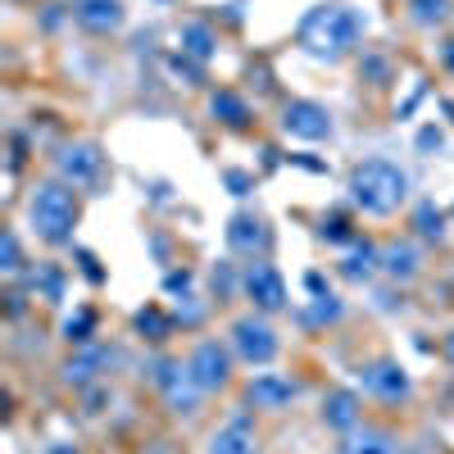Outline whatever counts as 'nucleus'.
<instances>
[{
  "instance_id": "1",
  "label": "nucleus",
  "mask_w": 454,
  "mask_h": 454,
  "mask_svg": "<svg viewBox=\"0 0 454 454\" xmlns=\"http://www.w3.org/2000/svg\"><path fill=\"white\" fill-rule=\"evenodd\" d=\"M364 36V19L350 5H318L300 19V46H305L314 59H346Z\"/></svg>"
},
{
  "instance_id": "2",
  "label": "nucleus",
  "mask_w": 454,
  "mask_h": 454,
  "mask_svg": "<svg viewBox=\"0 0 454 454\" xmlns=\"http://www.w3.org/2000/svg\"><path fill=\"white\" fill-rule=\"evenodd\" d=\"M350 196H355V205L364 214L387 218V214H395L409 200V173L400 164H391V160H364L350 173Z\"/></svg>"
},
{
  "instance_id": "3",
  "label": "nucleus",
  "mask_w": 454,
  "mask_h": 454,
  "mask_svg": "<svg viewBox=\"0 0 454 454\" xmlns=\"http://www.w3.org/2000/svg\"><path fill=\"white\" fill-rule=\"evenodd\" d=\"M27 214H32L36 237L51 246H64L73 237V227H78V196H73L68 182H46V186H36Z\"/></svg>"
},
{
  "instance_id": "4",
  "label": "nucleus",
  "mask_w": 454,
  "mask_h": 454,
  "mask_svg": "<svg viewBox=\"0 0 454 454\" xmlns=\"http://www.w3.org/2000/svg\"><path fill=\"white\" fill-rule=\"evenodd\" d=\"M241 286H246V295L254 300L259 314H278V309L286 305V282H282V273L273 269V263H263V259L246 263Z\"/></svg>"
},
{
  "instance_id": "5",
  "label": "nucleus",
  "mask_w": 454,
  "mask_h": 454,
  "mask_svg": "<svg viewBox=\"0 0 454 454\" xmlns=\"http://www.w3.org/2000/svg\"><path fill=\"white\" fill-rule=\"evenodd\" d=\"M55 168H59V177L68 186H96L100 173H105V155H100V145H91V141H73V145H64L55 155Z\"/></svg>"
},
{
  "instance_id": "6",
  "label": "nucleus",
  "mask_w": 454,
  "mask_h": 454,
  "mask_svg": "<svg viewBox=\"0 0 454 454\" xmlns=\"http://www.w3.org/2000/svg\"><path fill=\"white\" fill-rule=\"evenodd\" d=\"M282 132L300 141H327L332 137V114L318 100H291L282 109Z\"/></svg>"
},
{
  "instance_id": "7",
  "label": "nucleus",
  "mask_w": 454,
  "mask_h": 454,
  "mask_svg": "<svg viewBox=\"0 0 454 454\" xmlns=\"http://www.w3.org/2000/svg\"><path fill=\"white\" fill-rule=\"evenodd\" d=\"M232 350L246 364H269L278 355V332L263 318H237L232 323Z\"/></svg>"
},
{
  "instance_id": "8",
  "label": "nucleus",
  "mask_w": 454,
  "mask_h": 454,
  "mask_svg": "<svg viewBox=\"0 0 454 454\" xmlns=\"http://www.w3.org/2000/svg\"><path fill=\"white\" fill-rule=\"evenodd\" d=\"M359 382H364V391H368L372 400H382V404H400V400H409V377H404V368H400L395 359H377V364H368V368L359 372Z\"/></svg>"
},
{
  "instance_id": "9",
  "label": "nucleus",
  "mask_w": 454,
  "mask_h": 454,
  "mask_svg": "<svg viewBox=\"0 0 454 454\" xmlns=\"http://www.w3.org/2000/svg\"><path fill=\"white\" fill-rule=\"evenodd\" d=\"M155 382H160V391H164V400H168V409H173V413H192V409H196V400L205 395V391H200V382L192 377V368H186V364H160Z\"/></svg>"
},
{
  "instance_id": "10",
  "label": "nucleus",
  "mask_w": 454,
  "mask_h": 454,
  "mask_svg": "<svg viewBox=\"0 0 454 454\" xmlns=\"http://www.w3.org/2000/svg\"><path fill=\"white\" fill-rule=\"evenodd\" d=\"M186 368H192V377L200 382V391H218V387H227V377H232V359H227V350L218 340H200L192 350V359H186Z\"/></svg>"
},
{
  "instance_id": "11",
  "label": "nucleus",
  "mask_w": 454,
  "mask_h": 454,
  "mask_svg": "<svg viewBox=\"0 0 454 454\" xmlns=\"http://www.w3.org/2000/svg\"><path fill=\"white\" fill-rule=\"evenodd\" d=\"M73 19L96 36H109L123 27V0H73Z\"/></svg>"
},
{
  "instance_id": "12",
  "label": "nucleus",
  "mask_w": 454,
  "mask_h": 454,
  "mask_svg": "<svg viewBox=\"0 0 454 454\" xmlns=\"http://www.w3.org/2000/svg\"><path fill=\"white\" fill-rule=\"evenodd\" d=\"M250 404H259V409H286L295 395H300V387L291 382V377H278V372H259L254 382H250Z\"/></svg>"
},
{
  "instance_id": "13",
  "label": "nucleus",
  "mask_w": 454,
  "mask_h": 454,
  "mask_svg": "<svg viewBox=\"0 0 454 454\" xmlns=\"http://www.w3.org/2000/svg\"><path fill=\"white\" fill-rule=\"evenodd\" d=\"M227 246H232L237 254H263L269 250V227H263V218H250V214H237L232 223H227Z\"/></svg>"
},
{
  "instance_id": "14",
  "label": "nucleus",
  "mask_w": 454,
  "mask_h": 454,
  "mask_svg": "<svg viewBox=\"0 0 454 454\" xmlns=\"http://www.w3.org/2000/svg\"><path fill=\"white\" fill-rule=\"evenodd\" d=\"M209 454H259V441H254L246 419H232L227 427H218L209 436Z\"/></svg>"
},
{
  "instance_id": "15",
  "label": "nucleus",
  "mask_w": 454,
  "mask_h": 454,
  "mask_svg": "<svg viewBox=\"0 0 454 454\" xmlns=\"http://www.w3.org/2000/svg\"><path fill=\"white\" fill-rule=\"evenodd\" d=\"M323 423L336 432H355L359 427V395L355 391H332L323 400Z\"/></svg>"
},
{
  "instance_id": "16",
  "label": "nucleus",
  "mask_w": 454,
  "mask_h": 454,
  "mask_svg": "<svg viewBox=\"0 0 454 454\" xmlns=\"http://www.w3.org/2000/svg\"><path fill=\"white\" fill-rule=\"evenodd\" d=\"M382 269H387L395 282H409V278H419L423 254H419V246H413V241H395V246L382 250Z\"/></svg>"
},
{
  "instance_id": "17",
  "label": "nucleus",
  "mask_w": 454,
  "mask_h": 454,
  "mask_svg": "<svg viewBox=\"0 0 454 454\" xmlns=\"http://www.w3.org/2000/svg\"><path fill=\"white\" fill-rule=\"evenodd\" d=\"M340 454H395V436L387 427H355L346 432Z\"/></svg>"
},
{
  "instance_id": "18",
  "label": "nucleus",
  "mask_w": 454,
  "mask_h": 454,
  "mask_svg": "<svg viewBox=\"0 0 454 454\" xmlns=\"http://www.w3.org/2000/svg\"><path fill=\"white\" fill-rule=\"evenodd\" d=\"M109 364V355L100 350V346H87L78 359H68V368H64V377H68V382H91V377H96V368H105Z\"/></svg>"
},
{
  "instance_id": "19",
  "label": "nucleus",
  "mask_w": 454,
  "mask_h": 454,
  "mask_svg": "<svg viewBox=\"0 0 454 454\" xmlns=\"http://www.w3.org/2000/svg\"><path fill=\"white\" fill-rule=\"evenodd\" d=\"M209 109H214V119H223L227 128H246V123H250V109H246V100H241V96H232V91H218Z\"/></svg>"
},
{
  "instance_id": "20",
  "label": "nucleus",
  "mask_w": 454,
  "mask_h": 454,
  "mask_svg": "<svg viewBox=\"0 0 454 454\" xmlns=\"http://www.w3.org/2000/svg\"><path fill=\"white\" fill-rule=\"evenodd\" d=\"M214 32L205 27V23H186L182 27V55H196V59H209L214 55Z\"/></svg>"
},
{
  "instance_id": "21",
  "label": "nucleus",
  "mask_w": 454,
  "mask_h": 454,
  "mask_svg": "<svg viewBox=\"0 0 454 454\" xmlns=\"http://www.w3.org/2000/svg\"><path fill=\"white\" fill-rule=\"evenodd\" d=\"M377 263H382V254H377V246H355L350 250V259H346V269H340V273H346V278H355V282H364V278H372V269H377Z\"/></svg>"
},
{
  "instance_id": "22",
  "label": "nucleus",
  "mask_w": 454,
  "mask_h": 454,
  "mask_svg": "<svg viewBox=\"0 0 454 454\" xmlns=\"http://www.w3.org/2000/svg\"><path fill=\"white\" fill-rule=\"evenodd\" d=\"M409 14H413V23H419V27H432V23L445 19V0H413Z\"/></svg>"
},
{
  "instance_id": "23",
  "label": "nucleus",
  "mask_w": 454,
  "mask_h": 454,
  "mask_svg": "<svg viewBox=\"0 0 454 454\" xmlns=\"http://www.w3.org/2000/svg\"><path fill=\"white\" fill-rule=\"evenodd\" d=\"M91 327H96V314H91V309H82L78 318H68V323H64L68 340H78V346H91Z\"/></svg>"
},
{
  "instance_id": "24",
  "label": "nucleus",
  "mask_w": 454,
  "mask_h": 454,
  "mask_svg": "<svg viewBox=\"0 0 454 454\" xmlns=\"http://www.w3.org/2000/svg\"><path fill=\"white\" fill-rule=\"evenodd\" d=\"M419 237H441V227H445V218H441V209H432V205H419Z\"/></svg>"
},
{
  "instance_id": "25",
  "label": "nucleus",
  "mask_w": 454,
  "mask_h": 454,
  "mask_svg": "<svg viewBox=\"0 0 454 454\" xmlns=\"http://www.w3.org/2000/svg\"><path fill=\"white\" fill-rule=\"evenodd\" d=\"M340 318V300L336 295H318V305L309 309V323H336Z\"/></svg>"
},
{
  "instance_id": "26",
  "label": "nucleus",
  "mask_w": 454,
  "mask_h": 454,
  "mask_svg": "<svg viewBox=\"0 0 454 454\" xmlns=\"http://www.w3.org/2000/svg\"><path fill=\"white\" fill-rule=\"evenodd\" d=\"M137 327H141V332H150V340H164V336H168V318H160L155 309L137 314Z\"/></svg>"
},
{
  "instance_id": "27",
  "label": "nucleus",
  "mask_w": 454,
  "mask_h": 454,
  "mask_svg": "<svg viewBox=\"0 0 454 454\" xmlns=\"http://www.w3.org/2000/svg\"><path fill=\"white\" fill-rule=\"evenodd\" d=\"M5 273H19L23 269V254H19V237L14 232H5V263H0Z\"/></svg>"
},
{
  "instance_id": "28",
  "label": "nucleus",
  "mask_w": 454,
  "mask_h": 454,
  "mask_svg": "<svg viewBox=\"0 0 454 454\" xmlns=\"http://www.w3.org/2000/svg\"><path fill=\"white\" fill-rule=\"evenodd\" d=\"M323 241H350V227H346V218H332V223H323Z\"/></svg>"
},
{
  "instance_id": "29",
  "label": "nucleus",
  "mask_w": 454,
  "mask_h": 454,
  "mask_svg": "<svg viewBox=\"0 0 454 454\" xmlns=\"http://www.w3.org/2000/svg\"><path fill=\"white\" fill-rule=\"evenodd\" d=\"M419 145H423V150H441V145H445V137H441L436 128H423V132H419Z\"/></svg>"
},
{
  "instance_id": "30",
  "label": "nucleus",
  "mask_w": 454,
  "mask_h": 454,
  "mask_svg": "<svg viewBox=\"0 0 454 454\" xmlns=\"http://www.w3.org/2000/svg\"><path fill=\"white\" fill-rule=\"evenodd\" d=\"M227 186H232V196H246L250 192V177L246 173H227Z\"/></svg>"
},
{
  "instance_id": "31",
  "label": "nucleus",
  "mask_w": 454,
  "mask_h": 454,
  "mask_svg": "<svg viewBox=\"0 0 454 454\" xmlns=\"http://www.w3.org/2000/svg\"><path fill=\"white\" fill-rule=\"evenodd\" d=\"M78 259H82V273H87V282H100V278H105V273L96 269V259H91V254H78Z\"/></svg>"
},
{
  "instance_id": "32",
  "label": "nucleus",
  "mask_w": 454,
  "mask_h": 454,
  "mask_svg": "<svg viewBox=\"0 0 454 454\" xmlns=\"http://www.w3.org/2000/svg\"><path fill=\"white\" fill-rule=\"evenodd\" d=\"M192 286V273H168V291H186Z\"/></svg>"
},
{
  "instance_id": "33",
  "label": "nucleus",
  "mask_w": 454,
  "mask_h": 454,
  "mask_svg": "<svg viewBox=\"0 0 454 454\" xmlns=\"http://www.w3.org/2000/svg\"><path fill=\"white\" fill-rule=\"evenodd\" d=\"M445 64L454 68V42H445Z\"/></svg>"
},
{
  "instance_id": "34",
  "label": "nucleus",
  "mask_w": 454,
  "mask_h": 454,
  "mask_svg": "<svg viewBox=\"0 0 454 454\" xmlns=\"http://www.w3.org/2000/svg\"><path fill=\"white\" fill-rule=\"evenodd\" d=\"M51 454H78V450H73V445H55Z\"/></svg>"
},
{
  "instance_id": "35",
  "label": "nucleus",
  "mask_w": 454,
  "mask_h": 454,
  "mask_svg": "<svg viewBox=\"0 0 454 454\" xmlns=\"http://www.w3.org/2000/svg\"><path fill=\"white\" fill-rule=\"evenodd\" d=\"M445 355L454 359V336H445Z\"/></svg>"
}]
</instances>
